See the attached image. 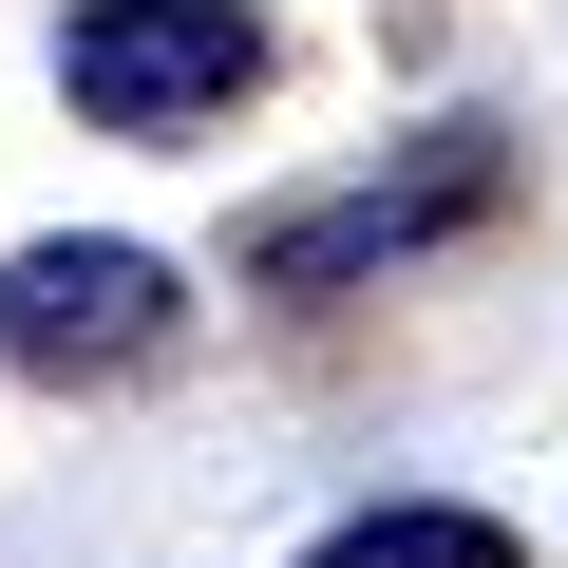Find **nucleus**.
<instances>
[{
    "instance_id": "f257e3e1",
    "label": "nucleus",
    "mask_w": 568,
    "mask_h": 568,
    "mask_svg": "<svg viewBox=\"0 0 568 568\" xmlns=\"http://www.w3.org/2000/svg\"><path fill=\"white\" fill-rule=\"evenodd\" d=\"M511 209V133H417L398 171H361V190H323V209H265L246 227V284L265 304H323V284H361V265H417V246H455V227H493Z\"/></svg>"
},
{
    "instance_id": "f03ea898",
    "label": "nucleus",
    "mask_w": 568,
    "mask_h": 568,
    "mask_svg": "<svg viewBox=\"0 0 568 568\" xmlns=\"http://www.w3.org/2000/svg\"><path fill=\"white\" fill-rule=\"evenodd\" d=\"M246 77H265L246 0H77V39H58V95L95 133H209Z\"/></svg>"
},
{
    "instance_id": "7ed1b4c3",
    "label": "nucleus",
    "mask_w": 568,
    "mask_h": 568,
    "mask_svg": "<svg viewBox=\"0 0 568 568\" xmlns=\"http://www.w3.org/2000/svg\"><path fill=\"white\" fill-rule=\"evenodd\" d=\"M171 323H190V284L133 227H77V246L0 265V361L20 379H133V361H171Z\"/></svg>"
},
{
    "instance_id": "20e7f679",
    "label": "nucleus",
    "mask_w": 568,
    "mask_h": 568,
    "mask_svg": "<svg viewBox=\"0 0 568 568\" xmlns=\"http://www.w3.org/2000/svg\"><path fill=\"white\" fill-rule=\"evenodd\" d=\"M323 568H530V549H511L493 511H342Z\"/></svg>"
}]
</instances>
